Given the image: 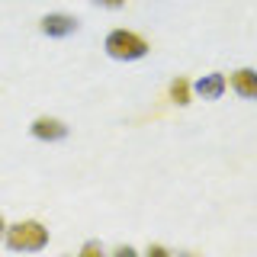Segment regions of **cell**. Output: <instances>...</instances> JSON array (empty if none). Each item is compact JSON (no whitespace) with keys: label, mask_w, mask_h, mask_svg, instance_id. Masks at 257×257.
<instances>
[{"label":"cell","mask_w":257,"mask_h":257,"mask_svg":"<svg viewBox=\"0 0 257 257\" xmlns=\"http://www.w3.org/2000/svg\"><path fill=\"white\" fill-rule=\"evenodd\" d=\"M4 238H7V247H10V251H26V254L42 251V247L48 244V231H45V225H42V222H36V219L7 225Z\"/></svg>","instance_id":"obj_1"},{"label":"cell","mask_w":257,"mask_h":257,"mask_svg":"<svg viewBox=\"0 0 257 257\" xmlns=\"http://www.w3.org/2000/svg\"><path fill=\"white\" fill-rule=\"evenodd\" d=\"M171 100L177 103V106H187L190 103V84L183 77H174V84H171Z\"/></svg>","instance_id":"obj_7"},{"label":"cell","mask_w":257,"mask_h":257,"mask_svg":"<svg viewBox=\"0 0 257 257\" xmlns=\"http://www.w3.org/2000/svg\"><path fill=\"white\" fill-rule=\"evenodd\" d=\"M93 4H100V7H109V10H119V7H122L125 0H93Z\"/></svg>","instance_id":"obj_8"},{"label":"cell","mask_w":257,"mask_h":257,"mask_svg":"<svg viewBox=\"0 0 257 257\" xmlns=\"http://www.w3.org/2000/svg\"><path fill=\"white\" fill-rule=\"evenodd\" d=\"M106 55L116 61H139L148 55V42L128 29H112L106 36Z\"/></svg>","instance_id":"obj_2"},{"label":"cell","mask_w":257,"mask_h":257,"mask_svg":"<svg viewBox=\"0 0 257 257\" xmlns=\"http://www.w3.org/2000/svg\"><path fill=\"white\" fill-rule=\"evenodd\" d=\"M4 231H7V222H4V215H0V238H4Z\"/></svg>","instance_id":"obj_10"},{"label":"cell","mask_w":257,"mask_h":257,"mask_svg":"<svg viewBox=\"0 0 257 257\" xmlns=\"http://www.w3.org/2000/svg\"><path fill=\"white\" fill-rule=\"evenodd\" d=\"M93 251H100V244H96V241H90V244H84V254H93Z\"/></svg>","instance_id":"obj_9"},{"label":"cell","mask_w":257,"mask_h":257,"mask_svg":"<svg viewBox=\"0 0 257 257\" xmlns=\"http://www.w3.org/2000/svg\"><path fill=\"white\" fill-rule=\"evenodd\" d=\"M231 87H235L244 100H254L257 96V71H251V68L235 71V74H231Z\"/></svg>","instance_id":"obj_6"},{"label":"cell","mask_w":257,"mask_h":257,"mask_svg":"<svg viewBox=\"0 0 257 257\" xmlns=\"http://www.w3.org/2000/svg\"><path fill=\"white\" fill-rule=\"evenodd\" d=\"M225 84H228L225 74H203L196 84H193V93H199L203 100H219L225 93Z\"/></svg>","instance_id":"obj_5"},{"label":"cell","mask_w":257,"mask_h":257,"mask_svg":"<svg viewBox=\"0 0 257 257\" xmlns=\"http://www.w3.org/2000/svg\"><path fill=\"white\" fill-rule=\"evenodd\" d=\"M39 29H42L48 39H64V36H74L77 32V20L68 16V13H48V16H42Z\"/></svg>","instance_id":"obj_3"},{"label":"cell","mask_w":257,"mask_h":257,"mask_svg":"<svg viewBox=\"0 0 257 257\" xmlns=\"http://www.w3.org/2000/svg\"><path fill=\"white\" fill-rule=\"evenodd\" d=\"M29 132L36 135L39 142H61L64 135H68V125H64L61 119H52V116H39L36 122L29 125Z\"/></svg>","instance_id":"obj_4"}]
</instances>
